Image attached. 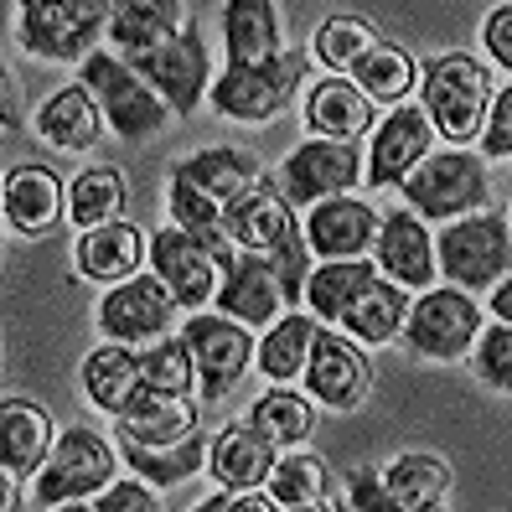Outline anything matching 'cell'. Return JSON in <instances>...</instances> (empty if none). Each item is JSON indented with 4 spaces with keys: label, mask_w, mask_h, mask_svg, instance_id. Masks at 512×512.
Returning a JSON list of instances; mask_svg holds the SVG:
<instances>
[{
    "label": "cell",
    "mask_w": 512,
    "mask_h": 512,
    "mask_svg": "<svg viewBox=\"0 0 512 512\" xmlns=\"http://www.w3.org/2000/svg\"><path fill=\"white\" fill-rule=\"evenodd\" d=\"M145 259H150V238L135 223H119V218L83 228L73 244V269L88 285H125L140 275Z\"/></svg>",
    "instance_id": "obj_19"
},
{
    "label": "cell",
    "mask_w": 512,
    "mask_h": 512,
    "mask_svg": "<svg viewBox=\"0 0 512 512\" xmlns=\"http://www.w3.org/2000/svg\"><path fill=\"white\" fill-rule=\"evenodd\" d=\"M378 42L383 37H378L373 21H363V16H326L316 26V37H311V52H316V63H326L331 73H352Z\"/></svg>",
    "instance_id": "obj_39"
},
{
    "label": "cell",
    "mask_w": 512,
    "mask_h": 512,
    "mask_svg": "<svg viewBox=\"0 0 512 512\" xmlns=\"http://www.w3.org/2000/svg\"><path fill=\"white\" fill-rule=\"evenodd\" d=\"M52 414L32 399H6L0 404V471L6 481L37 476L42 461L52 456Z\"/></svg>",
    "instance_id": "obj_24"
},
{
    "label": "cell",
    "mask_w": 512,
    "mask_h": 512,
    "mask_svg": "<svg viewBox=\"0 0 512 512\" xmlns=\"http://www.w3.org/2000/svg\"><path fill=\"white\" fill-rule=\"evenodd\" d=\"M119 450H125L130 471H140L145 481H156V487H182V481H192L197 471H207V440L202 435L176 440V445H130V440H119Z\"/></svg>",
    "instance_id": "obj_37"
},
{
    "label": "cell",
    "mask_w": 512,
    "mask_h": 512,
    "mask_svg": "<svg viewBox=\"0 0 512 512\" xmlns=\"http://www.w3.org/2000/svg\"><path fill=\"white\" fill-rule=\"evenodd\" d=\"M140 388H145V368H140V352L130 342H109V347L83 357V394L104 414H125Z\"/></svg>",
    "instance_id": "obj_28"
},
{
    "label": "cell",
    "mask_w": 512,
    "mask_h": 512,
    "mask_svg": "<svg viewBox=\"0 0 512 512\" xmlns=\"http://www.w3.org/2000/svg\"><path fill=\"white\" fill-rule=\"evenodd\" d=\"M280 461V445H269L249 419L238 425H223L213 440H207V471L223 492H249V487H264L269 471Z\"/></svg>",
    "instance_id": "obj_22"
},
{
    "label": "cell",
    "mask_w": 512,
    "mask_h": 512,
    "mask_svg": "<svg viewBox=\"0 0 512 512\" xmlns=\"http://www.w3.org/2000/svg\"><path fill=\"white\" fill-rule=\"evenodd\" d=\"M104 109L99 99L88 94V83H68L57 88V94L37 109V135L52 145V150H68V156H83V150H94L99 135H104Z\"/></svg>",
    "instance_id": "obj_25"
},
{
    "label": "cell",
    "mask_w": 512,
    "mask_h": 512,
    "mask_svg": "<svg viewBox=\"0 0 512 512\" xmlns=\"http://www.w3.org/2000/svg\"><path fill=\"white\" fill-rule=\"evenodd\" d=\"M378 275H383V269H378L368 254H363V259H321V264L311 269V280H306V306H311V316L326 321V326H337L342 311H347Z\"/></svg>",
    "instance_id": "obj_31"
},
{
    "label": "cell",
    "mask_w": 512,
    "mask_h": 512,
    "mask_svg": "<svg viewBox=\"0 0 512 512\" xmlns=\"http://www.w3.org/2000/svg\"><path fill=\"white\" fill-rule=\"evenodd\" d=\"M399 192L425 223H450V218H466V213L487 207L492 171H487L481 150L471 156L466 145H450V150H430V156L404 176Z\"/></svg>",
    "instance_id": "obj_1"
},
{
    "label": "cell",
    "mask_w": 512,
    "mask_h": 512,
    "mask_svg": "<svg viewBox=\"0 0 512 512\" xmlns=\"http://www.w3.org/2000/svg\"><path fill=\"white\" fill-rule=\"evenodd\" d=\"M269 259V269H275V280H280V290H285V300L290 306H300L306 300V280H311V259H316V249H311V238H306V228H295L290 238H280L275 249L264 254Z\"/></svg>",
    "instance_id": "obj_43"
},
{
    "label": "cell",
    "mask_w": 512,
    "mask_h": 512,
    "mask_svg": "<svg viewBox=\"0 0 512 512\" xmlns=\"http://www.w3.org/2000/svg\"><path fill=\"white\" fill-rule=\"evenodd\" d=\"M197 435V404L192 394H161V388H140L135 404L119 414V440L130 445H176Z\"/></svg>",
    "instance_id": "obj_26"
},
{
    "label": "cell",
    "mask_w": 512,
    "mask_h": 512,
    "mask_svg": "<svg viewBox=\"0 0 512 512\" xmlns=\"http://www.w3.org/2000/svg\"><path fill=\"white\" fill-rule=\"evenodd\" d=\"M187 6L182 0H114V16H109V42L119 52H145V47H156L176 32H187Z\"/></svg>",
    "instance_id": "obj_29"
},
{
    "label": "cell",
    "mask_w": 512,
    "mask_h": 512,
    "mask_svg": "<svg viewBox=\"0 0 512 512\" xmlns=\"http://www.w3.org/2000/svg\"><path fill=\"white\" fill-rule=\"evenodd\" d=\"M306 125L326 140H363L378 125V104L347 73H331L306 88Z\"/></svg>",
    "instance_id": "obj_23"
},
{
    "label": "cell",
    "mask_w": 512,
    "mask_h": 512,
    "mask_svg": "<svg viewBox=\"0 0 512 512\" xmlns=\"http://www.w3.org/2000/svg\"><path fill=\"white\" fill-rule=\"evenodd\" d=\"M109 16L114 0H21V47L42 63H83Z\"/></svg>",
    "instance_id": "obj_7"
},
{
    "label": "cell",
    "mask_w": 512,
    "mask_h": 512,
    "mask_svg": "<svg viewBox=\"0 0 512 512\" xmlns=\"http://www.w3.org/2000/svg\"><path fill=\"white\" fill-rule=\"evenodd\" d=\"M125 63L156 88V94L176 109V114H192L207 94H213V63H207V47L197 32H176L145 52H130Z\"/></svg>",
    "instance_id": "obj_11"
},
{
    "label": "cell",
    "mask_w": 512,
    "mask_h": 512,
    "mask_svg": "<svg viewBox=\"0 0 512 512\" xmlns=\"http://www.w3.org/2000/svg\"><path fill=\"white\" fill-rule=\"evenodd\" d=\"M388 497H394L399 512L409 507H440L450 492V466L435 450H404V456L388 461Z\"/></svg>",
    "instance_id": "obj_35"
},
{
    "label": "cell",
    "mask_w": 512,
    "mask_h": 512,
    "mask_svg": "<svg viewBox=\"0 0 512 512\" xmlns=\"http://www.w3.org/2000/svg\"><path fill=\"white\" fill-rule=\"evenodd\" d=\"M471 373L497 394H512V321L481 331V342L471 347Z\"/></svg>",
    "instance_id": "obj_44"
},
{
    "label": "cell",
    "mask_w": 512,
    "mask_h": 512,
    "mask_svg": "<svg viewBox=\"0 0 512 512\" xmlns=\"http://www.w3.org/2000/svg\"><path fill=\"white\" fill-rule=\"evenodd\" d=\"M166 207H171V218L176 228H187L192 238H202L213 254H228L238 249L233 244V233H228V207L213 197V192H202L192 176L182 166H171V182H166Z\"/></svg>",
    "instance_id": "obj_30"
},
{
    "label": "cell",
    "mask_w": 512,
    "mask_h": 512,
    "mask_svg": "<svg viewBox=\"0 0 512 512\" xmlns=\"http://www.w3.org/2000/svg\"><path fill=\"white\" fill-rule=\"evenodd\" d=\"M487 311H492L497 321H512V275H502V280L492 285V295H487Z\"/></svg>",
    "instance_id": "obj_49"
},
{
    "label": "cell",
    "mask_w": 512,
    "mask_h": 512,
    "mask_svg": "<svg viewBox=\"0 0 512 512\" xmlns=\"http://www.w3.org/2000/svg\"><path fill=\"white\" fill-rule=\"evenodd\" d=\"M119 456H125V450H114L99 430H88V425L63 430L52 445V456L42 461V471L32 476V502L37 507H63V502H78V497L94 502L114 481Z\"/></svg>",
    "instance_id": "obj_6"
},
{
    "label": "cell",
    "mask_w": 512,
    "mask_h": 512,
    "mask_svg": "<svg viewBox=\"0 0 512 512\" xmlns=\"http://www.w3.org/2000/svg\"><path fill=\"white\" fill-rule=\"evenodd\" d=\"M223 47H228V63H269V57H280L275 0H228Z\"/></svg>",
    "instance_id": "obj_33"
},
{
    "label": "cell",
    "mask_w": 512,
    "mask_h": 512,
    "mask_svg": "<svg viewBox=\"0 0 512 512\" xmlns=\"http://www.w3.org/2000/svg\"><path fill=\"white\" fill-rule=\"evenodd\" d=\"M269 497H275L280 507H290V512H300V507H326V466H321V456H311V450H295L290 445V456H280L275 461V471H269Z\"/></svg>",
    "instance_id": "obj_41"
},
{
    "label": "cell",
    "mask_w": 512,
    "mask_h": 512,
    "mask_svg": "<svg viewBox=\"0 0 512 512\" xmlns=\"http://www.w3.org/2000/svg\"><path fill=\"white\" fill-rule=\"evenodd\" d=\"M378 269L388 280H399L404 290H430L435 275H440V259H435V238H430V223L414 213V207H394L378 228Z\"/></svg>",
    "instance_id": "obj_17"
},
{
    "label": "cell",
    "mask_w": 512,
    "mask_h": 512,
    "mask_svg": "<svg viewBox=\"0 0 512 512\" xmlns=\"http://www.w3.org/2000/svg\"><path fill=\"white\" fill-rule=\"evenodd\" d=\"M182 300L171 295V285L150 269V275H135L125 285H109L104 300H99V331L109 342H130V347H150L161 342Z\"/></svg>",
    "instance_id": "obj_9"
},
{
    "label": "cell",
    "mask_w": 512,
    "mask_h": 512,
    "mask_svg": "<svg viewBox=\"0 0 512 512\" xmlns=\"http://www.w3.org/2000/svg\"><path fill=\"white\" fill-rule=\"evenodd\" d=\"M419 94H425V114L435 135L450 145H471L487 130V109H492V73L487 63H476L471 52H445L419 73Z\"/></svg>",
    "instance_id": "obj_2"
},
{
    "label": "cell",
    "mask_w": 512,
    "mask_h": 512,
    "mask_svg": "<svg viewBox=\"0 0 512 512\" xmlns=\"http://www.w3.org/2000/svg\"><path fill=\"white\" fill-rule=\"evenodd\" d=\"M78 83H88V94L99 99L109 130L119 140H150L156 130H166V119L176 114L119 52H88L83 68H78Z\"/></svg>",
    "instance_id": "obj_5"
},
{
    "label": "cell",
    "mask_w": 512,
    "mask_h": 512,
    "mask_svg": "<svg viewBox=\"0 0 512 512\" xmlns=\"http://www.w3.org/2000/svg\"><path fill=\"white\" fill-rule=\"evenodd\" d=\"M119 207H125V176L114 166H88L68 182V218L78 228H99L119 218Z\"/></svg>",
    "instance_id": "obj_40"
},
{
    "label": "cell",
    "mask_w": 512,
    "mask_h": 512,
    "mask_svg": "<svg viewBox=\"0 0 512 512\" xmlns=\"http://www.w3.org/2000/svg\"><path fill=\"white\" fill-rule=\"evenodd\" d=\"M481 42H487L492 63H497L502 73H512V0L487 16V26H481Z\"/></svg>",
    "instance_id": "obj_48"
},
{
    "label": "cell",
    "mask_w": 512,
    "mask_h": 512,
    "mask_svg": "<svg viewBox=\"0 0 512 512\" xmlns=\"http://www.w3.org/2000/svg\"><path fill=\"white\" fill-rule=\"evenodd\" d=\"M435 150V125L425 104H394L388 109V119H378L373 125V145H368V171L363 182L368 187H404V176L425 161Z\"/></svg>",
    "instance_id": "obj_15"
},
{
    "label": "cell",
    "mask_w": 512,
    "mask_h": 512,
    "mask_svg": "<svg viewBox=\"0 0 512 512\" xmlns=\"http://www.w3.org/2000/svg\"><path fill=\"white\" fill-rule=\"evenodd\" d=\"M99 512H161V497H156V481H145L140 471L125 476V481H109V487L94 497Z\"/></svg>",
    "instance_id": "obj_45"
},
{
    "label": "cell",
    "mask_w": 512,
    "mask_h": 512,
    "mask_svg": "<svg viewBox=\"0 0 512 512\" xmlns=\"http://www.w3.org/2000/svg\"><path fill=\"white\" fill-rule=\"evenodd\" d=\"M481 156L487 161H507L512 156V83L502 94H492V109H487V130H481Z\"/></svg>",
    "instance_id": "obj_46"
},
{
    "label": "cell",
    "mask_w": 512,
    "mask_h": 512,
    "mask_svg": "<svg viewBox=\"0 0 512 512\" xmlns=\"http://www.w3.org/2000/svg\"><path fill=\"white\" fill-rule=\"evenodd\" d=\"M368 383H373V363L357 337L347 331H331L326 321L316 326V347H311V363H306V394L321 409H357L368 399Z\"/></svg>",
    "instance_id": "obj_13"
},
{
    "label": "cell",
    "mask_w": 512,
    "mask_h": 512,
    "mask_svg": "<svg viewBox=\"0 0 512 512\" xmlns=\"http://www.w3.org/2000/svg\"><path fill=\"white\" fill-rule=\"evenodd\" d=\"M295 78H300V57L290 52L269 57V63H228L207 99L218 104V114L238 119V125H264V119H275L290 104Z\"/></svg>",
    "instance_id": "obj_12"
},
{
    "label": "cell",
    "mask_w": 512,
    "mask_h": 512,
    "mask_svg": "<svg viewBox=\"0 0 512 512\" xmlns=\"http://www.w3.org/2000/svg\"><path fill=\"white\" fill-rule=\"evenodd\" d=\"M316 316L306 311H285L275 326H264V342L254 352V363L269 383H295L306 378V363H311V347H316Z\"/></svg>",
    "instance_id": "obj_32"
},
{
    "label": "cell",
    "mask_w": 512,
    "mask_h": 512,
    "mask_svg": "<svg viewBox=\"0 0 512 512\" xmlns=\"http://www.w3.org/2000/svg\"><path fill=\"white\" fill-rule=\"evenodd\" d=\"M378 228H383V218L352 192L326 197L306 213V238H311L316 259H363L378 244Z\"/></svg>",
    "instance_id": "obj_18"
},
{
    "label": "cell",
    "mask_w": 512,
    "mask_h": 512,
    "mask_svg": "<svg viewBox=\"0 0 512 512\" xmlns=\"http://www.w3.org/2000/svg\"><path fill=\"white\" fill-rule=\"evenodd\" d=\"M150 269L171 285V295L182 300V311H202L207 300H218V285H223V269H218V254L192 238L187 228H161L150 233Z\"/></svg>",
    "instance_id": "obj_14"
},
{
    "label": "cell",
    "mask_w": 512,
    "mask_h": 512,
    "mask_svg": "<svg viewBox=\"0 0 512 512\" xmlns=\"http://www.w3.org/2000/svg\"><path fill=\"white\" fill-rule=\"evenodd\" d=\"M244 419L269 445L290 450V445H306L311 440V430H316V399L311 394H295V388H285V383H275L264 399L249 404Z\"/></svg>",
    "instance_id": "obj_34"
},
{
    "label": "cell",
    "mask_w": 512,
    "mask_h": 512,
    "mask_svg": "<svg viewBox=\"0 0 512 512\" xmlns=\"http://www.w3.org/2000/svg\"><path fill=\"white\" fill-rule=\"evenodd\" d=\"M300 223H295V202L285 197V187L275 182V176H259V182L228 202V233L238 249H254V254H269L280 244V238H290Z\"/></svg>",
    "instance_id": "obj_21"
},
{
    "label": "cell",
    "mask_w": 512,
    "mask_h": 512,
    "mask_svg": "<svg viewBox=\"0 0 512 512\" xmlns=\"http://www.w3.org/2000/svg\"><path fill=\"white\" fill-rule=\"evenodd\" d=\"M363 94L373 99V104H404L414 88H419V68H414V57L404 52V47H388V42H378L363 63H357L352 73H347Z\"/></svg>",
    "instance_id": "obj_38"
},
{
    "label": "cell",
    "mask_w": 512,
    "mask_h": 512,
    "mask_svg": "<svg viewBox=\"0 0 512 512\" xmlns=\"http://www.w3.org/2000/svg\"><path fill=\"white\" fill-rule=\"evenodd\" d=\"M192 182L202 187V192H213L223 207L233 202V197H244L259 176H264V166L249 156V150H233V145H213V150H197L192 161H176Z\"/></svg>",
    "instance_id": "obj_36"
},
{
    "label": "cell",
    "mask_w": 512,
    "mask_h": 512,
    "mask_svg": "<svg viewBox=\"0 0 512 512\" xmlns=\"http://www.w3.org/2000/svg\"><path fill=\"white\" fill-rule=\"evenodd\" d=\"M363 171H368V161H363V150H357V140H326V135H316V140L295 145L285 156L280 187H285V197L295 207H316L326 197L352 192L357 182H363Z\"/></svg>",
    "instance_id": "obj_10"
},
{
    "label": "cell",
    "mask_w": 512,
    "mask_h": 512,
    "mask_svg": "<svg viewBox=\"0 0 512 512\" xmlns=\"http://www.w3.org/2000/svg\"><path fill=\"white\" fill-rule=\"evenodd\" d=\"M145 368V388H161V394H197V357L187 347V337H161L140 352Z\"/></svg>",
    "instance_id": "obj_42"
},
{
    "label": "cell",
    "mask_w": 512,
    "mask_h": 512,
    "mask_svg": "<svg viewBox=\"0 0 512 512\" xmlns=\"http://www.w3.org/2000/svg\"><path fill=\"white\" fill-rule=\"evenodd\" d=\"M487 331V311L481 300L461 285H445V290H419L409 321H404V342L414 357H430V363H461L471 357V347L481 342Z\"/></svg>",
    "instance_id": "obj_4"
},
{
    "label": "cell",
    "mask_w": 512,
    "mask_h": 512,
    "mask_svg": "<svg viewBox=\"0 0 512 512\" xmlns=\"http://www.w3.org/2000/svg\"><path fill=\"white\" fill-rule=\"evenodd\" d=\"M435 259H440V275L445 285H461V290H492L502 275H512V228L502 213H466V218H450L435 238Z\"/></svg>",
    "instance_id": "obj_3"
},
{
    "label": "cell",
    "mask_w": 512,
    "mask_h": 512,
    "mask_svg": "<svg viewBox=\"0 0 512 512\" xmlns=\"http://www.w3.org/2000/svg\"><path fill=\"white\" fill-rule=\"evenodd\" d=\"M347 512H388L394 497H388V476L378 466H357L352 481H347V497H342Z\"/></svg>",
    "instance_id": "obj_47"
},
{
    "label": "cell",
    "mask_w": 512,
    "mask_h": 512,
    "mask_svg": "<svg viewBox=\"0 0 512 512\" xmlns=\"http://www.w3.org/2000/svg\"><path fill=\"white\" fill-rule=\"evenodd\" d=\"M182 337L197 357V399L202 404H223L238 378L254 363V326H244L228 311H192V321L182 326Z\"/></svg>",
    "instance_id": "obj_8"
},
{
    "label": "cell",
    "mask_w": 512,
    "mask_h": 512,
    "mask_svg": "<svg viewBox=\"0 0 512 512\" xmlns=\"http://www.w3.org/2000/svg\"><path fill=\"white\" fill-rule=\"evenodd\" d=\"M409 290L399 285V280H388V275H378L363 295L352 300V306L342 311V331L347 337H357L363 347H388L394 337H404V321H409Z\"/></svg>",
    "instance_id": "obj_27"
},
{
    "label": "cell",
    "mask_w": 512,
    "mask_h": 512,
    "mask_svg": "<svg viewBox=\"0 0 512 512\" xmlns=\"http://www.w3.org/2000/svg\"><path fill=\"white\" fill-rule=\"evenodd\" d=\"M218 269H223V285H218V311L238 316L244 326H275L285 311H295L280 280H275V269H269L264 254L254 249H228L218 254Z\"/></svg>",
    "instance_id": "obj_16"
},
{
    "label": "cell",
    "mask_w": 512,
    "mask_h": 512,
    "mask_svg": "<svg viewBox=\"0 0 512 512\" xmlns=\"http://www.w3.org/2000/svg\"><path fill=\"white\" fill-rule=\"evenodd\" d=\"M0 207H6V223L26 238H42L57 223L68 218V187L52 166H11L6 171V192H0Z\"/></svg>",
    "instance_id": "obj_20"
}]
</instances>
